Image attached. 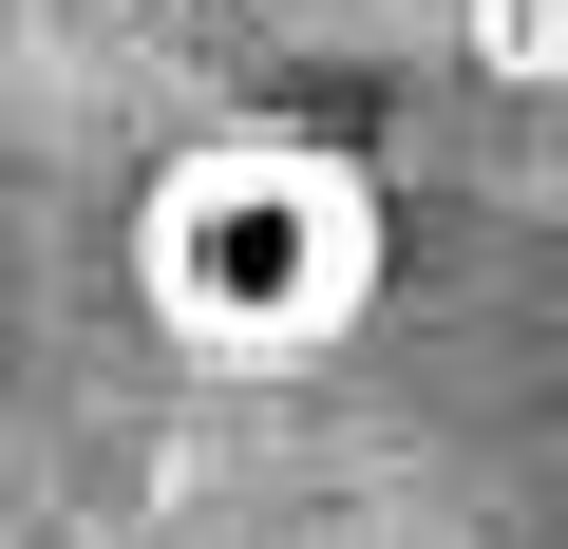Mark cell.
Wrapping results in <instances>:
<instances>
[{"label":"cell","mask_w":568,"mask_h":549,"mask_svg":"<svg viewBox=\"0 0 568 549\" xmlns=\"http://www.w3.org/2000/svg\"><path fill=\"white\" fill-rule=\"evenodd\" d=\"M133 265H152V304H171L209 360H304V342H342L361 285H379V209H361V171L304 152V133H209V152L152 171Z\"/></svg>","instance_id":"6da1fadb"}]
</instances>
